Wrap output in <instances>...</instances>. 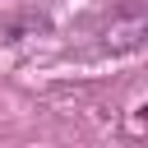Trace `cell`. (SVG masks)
<instances>
[{"label":"cell","instance_id":"cell-1","mask_svg":"<svg viewBox=\"0 0 148 148\" xmlns=\"http://www.w3.org/2000/svg\"><path fill=\"white\" fill-rule=\"evenodd\" d=\"M143 46H148V0H111L92 9L88 23L79 28V51L97 60L134 56Z\"/></svg>","mask_w":148,"mask_h":148},{"label":"cell","instance_id":"cell-2","mask_svg":"<svg viewBox=\"0 0 148 148\" xmlns=\"http://www.w3.org/2000/svg\"><path fill=\"white\" fill-rule=\"evenodd\" d=\"M125 134H130V139H148V97L125 111Z\"/></svg>","mask_w":148,"mask_h":148}]
</instances>
